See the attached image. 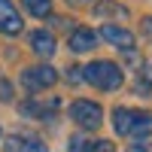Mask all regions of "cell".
<instances>
[{
    "mask_svg": "<svg viewBox=\"0 0 152 152\" xmlns=\"http://www.w3.org/2000/svg\"><path fill=\"white\" fill-rule=\"evenodd\" d=\"M24 9L31 15H37V18H46L52 12V0H24Z\"/></svg>",
    "mask_w": 152,
    "mask_h": 152,
    "instance_id": "cell-12",
    "label": "cell"
},
{
    "mask_svg": "<svg viewBox=\"0 0 152 152\" xmlns=\"http://www.w3.org/2000/svg\"><path fill=\"white\" fill-rule=\"evenodd\" d=\"M31 46H34V52L40 55V58H52L55 55V37L46 34V31H37L31 37Z\"/></svg>",
    "mask_w": 152,
    "mask_h": 152,
    "instance_id": "cell-7",
    "label": "cell"
},
{
    "mask_svg": "<svg viewBox=\"0 0 152 152\" xmlns=\"http://www.w3.org/2000/svg\"><path fill=\"white\" fill-rule=\"evenodd\" d=\"M113 128H116L119 134L131 131V110L128 107H116V110H113Z\"/></svg>",
    "mask_w": 152,
    "mask_h": 152,
    "instance_id": "cell-9",
    "label": "cell"
},
{
    "mask_svg": "<svg viewBox=\"0 0 152 152\" xmlns=\"http://www.w3.org/2000/svg\"><path fill=\"white\" fill-rule=\"evenodd\" d=\"M21 152H49V146L43 140H34V137H24V149Z\"/></svg>",
    "mask_w": 152,
    "mask_h": 152,
    "instance_id": "cell-13",
    "label": "cell"
},
{
    "mask_svg": "<svg viewBox=\"0 0 152 152\" xmlns=\"http://www.w3.org/2000/svg\"><path fill=\"white\" fill-rule=\"evenodd\" d=\"M70 119L79 125V128L94 131L100 125V119H104V110H100V104H94V100H73L70 104Z\"/></svg>",
    "mask_w": 152,
    "mask_h": 152,
    "instance_id": "cell-2",
    "label": "cell"
},
{
    "mask_svg": "<svg viewBox=\"0 0 152 152\" xmlns=\"http://www.w3.org/2000/svg\"><path fill=\"white\" fill-rule=\"evenodd\" d=\"M67 3H85V0H67Z\"/></svg>",
    "mask_w": 152,
    "mask_h": 152,
    "instance_id": "cell-21",
    "label": "cell"
},
{
    "mask_svg": "<svg viewBox=\"0 0 152 152\" xmlns=\"http://www.w3.org/2000/svg\"><path fill=\"white\" fill-rule=\"evenodd\" d=\"M94 43H97V34L88 31V28H79V31L70 34V49L73 52H88V49H94Z\"/></svg>",
    "mask_w": 152,
    "mask_h": 152,
    "instance_id": "cell-6",
    "label": "cell"
},
{
    "mask_svg": "<svg viewBox=\"0 0 152 152\" xmlns=\"http://www.w3.org/2000/svg\"><path fill=\"white\" fill-rule=\"evenodd\" d=\"M9 91H12L9 82H6V79H0V97H3V100H12V94H9Z\"/></svg>",
    "mask_w": 152,
    "mask_h": 152,
    "instance_id": "cell-17",
    "label": "cell"
},
{
    "mask_svg": "<svg viewBox=\"0 0 152 152\" xmlns=\"http://www.w3.org/2000/svg\"><path fill=\"white\" fill-rule=\"evenodd\" d=\"M82 70V79L85 82H91L97 88H104V91H116V88L122 85V67L119 64H113V61H94V64H88V67H79Z\"/></svg>",
    "mask_w": 152,
    "mask_h": 152,
    "instance_id": "cell-1",
    "label": "cell"
},
{
    "mask_svg": "<svg viewBox=\"0 0 152 152\" xmlns=\"http://www.w3.org/2000/svg\"><path fill=\"white\" fill-rule=\"evenodd\" d=\"M55 82H58V73H55V67H49V64H37V67H28V70L21 73V85L31 88V91L49 88V85H55Z\"/></svg>",
    "mask_w": 152,
    "mask_h": 152,
    "instance_id": "cell-3",
    "label": "cell"
},
{
    "mask_svg": "<svg viewBox=\"0 0 152 152\" xmlns=\"http://www.w3.org/2000/svg\"><path fill=\"white\" fill-rule=\"evenodd\" d=\"M100 37H104L107 43H113L116 49H122V52H131V49H134V34L128 28H122V24L107 21L104 28H100Z\"/></svg>",
    "mask_w": 152,
    "mask_h": 152,
    "instance_id": "cell-4",
    "label": "cell"
},
{
    "mask_svg": "<svg viewBox=\"0 0 152 152\" xmlns=\"http://www.w3.org/2000/svg\"><path fill=\"white\" fill-rule=\"evenodd\" d=\"M94 15L97 18H107V15H116V18H128V9L113 3V0H100V3L94 6Z\"/></svg>",
    "mask_w": 152,
    "mask_h": 152,
    "instance_id": "cell-8",
    "label": "cell"
},
{
    "mask_svg": "<svg viewBox=\"0 0 152 152\" xmlns=\"http://www.w3.org/2000/svg\"><path fill=\"white\" fill-rule=\"evenodd\" d=\"M128 152H149V146H146V143H131Z\"/></svg>",
    "mask_w": 152,
    "mask_h": 152,
    "instance_id": "cell-20",
    "label": "cell"
},
{
    "mask_svg": "<svg viewBox=\"0 0 152 152\" xmlns=\"http://www.w3.org/2000/svg\"><path fill=\"white\" fill-rule=\"evenodd\" d=\"M152 128V116L146 110H131V131H137V134H143V131H149Z\"/></svg>",
    "mask_w": 152,
    "mask_h": 152,
    "instance_id": "cell-10",
    "label": "cell"
},
{
    "mask_svg": "<svg viewBox=\"0 0 152 152\" xmlns=\"http://www.w3.org/2000/svg\"><path fill=\"white\" fill-rule=\"evenodd\" d=\"M67 79H70V82H79V79H82V73H79V67H70V73H67Z\"/></svg>",
    "mask_w": 152,
    "mask_h": 152,
    "instance_id": "cell-18",
    "label": "cell"
},
{
    "mask_svg": "<svg viewBox=\"0 0 152 152\" xmlns=\"http://www.w3.org/2000/svg\"><path fill=\"white\" fill-rule=\"evenodd\" d=\"M88 149H91V143L82 140V137H73V140L67 143V152H88Z\"/></svg>",
    "mask_w": 152,
    "mask_h": 152,
    "instance_id": "cell-14",
    "label": "cell"
},
{
    "mask_svg": "<svg viewBox=\"0 0 152 152\" xmlns=\"http://www.w3.org/2000/svg\"><path fill=\"white\" fill-rule=\"evenodd\" d=\"M143 34L152 40V18H143Z\"/></svg>",
    "mask_w": 152,
    "mask_h": 152,
    "instance_id": "cell-19",
    "label": "cell"
},
{
    "mask_svg": "<svg viewBox=\"0 0 152 152\" xmlns=\"http://www.w3.org/2000/svg\"><path fill=\"white\" fill-rule=\"evenodd\" d=\"M24 149V137H9L3 143V152H21Z\"/></svg>",
    "mask_w": 152,
    "mask_h": 152,
    "instance_id": "cell-15",
    "label": "cell"
},
{
    "mask_svg": "<svg viewBox=\"0 0 152 152\" xmlns=\"http://www.w3.org/2000/svg\"><path fill=\"white\" fill-rule=\"evenodd\" d=\"M88 152H116V146H113L110 140H97V143H91Z\"/></svg>",
    "mask_w": 152,
    "mask_h": 152,
    "instance_id": "cell-16",
    "label": "cell"
},
{
    "mask_svg": "<svg viewBox=\"0 0 152 152\" xmlns=\"http://www.w3.org/2000/svg\"><path fill=\"white\" fill-rule=\"evenodd\" d=\"M0 31L3 34H21V15L15 12V6L9 0H0Z\"/></svg>",
    "mask_w": 152,
    "mask_h": 152,
    "instance_id": "cell-5",
    "label": "cell"
},
{
    "mask_svg": "<svg viewBox=\"0 0 152 152\" xmlns=\"http://www.w3.org/2000/svg\"><path fill=\"white\" fill-rule=\"evenodd\" d=\"M149 88H152V67H140V73H137V79H134V91L137 94H149Z\"/></svg>",
    "mask_w": 152,
    "mask_h": 152,
    "instance_id": "cell-11",
    "label": "cell"
}]
</instances>
